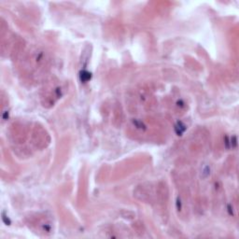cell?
Wrapping results in <instances>:
<instances>
[{"label":"cell","mask_w":239,"mask_h":239,"mask_svg":"<svg viewBox=\"0 0 239 239\" xmlns=\"http://www.w3.org/2000/svg\"><path fill=\"white\" fill-rule=\"evenodd\" d=\"M2 216H3V217H2V219H3V222H4L6 224H7V225H9V224H10V220L9 219V218H8L7 216H6V215H5L4 213H3Z\"/></svg>","instance_id":"obj_3"},{"label":"cell","mask_w":239,"mask_h":239,"mask_svg":"<svg viewBox=\"0 0 239 239\" xmlns=\"http://www.w3.org/2000/svg\"><path fill=\"white\" fill-rule=\"evenodd\" d=\"M80 77L82 82H88L92 77V74L87 70H82L80 73Z\"/></svg>","instance_id":"obj_1"},{"label":"cell","mask_w":239,"mask_h":239,"mask_svg":"<svg viewBox=\"0 0 239 239\" xmlns=\"http://www.w3.org/2000/svg\"><path fill=\"white\" fill-rule=\"evenodd\" d=\"M185 130H186V126L181 122H178L175 126V131L178 135H181L185 132Z\"/></svg>","instance_id":"obj_2"}]
</instances>
